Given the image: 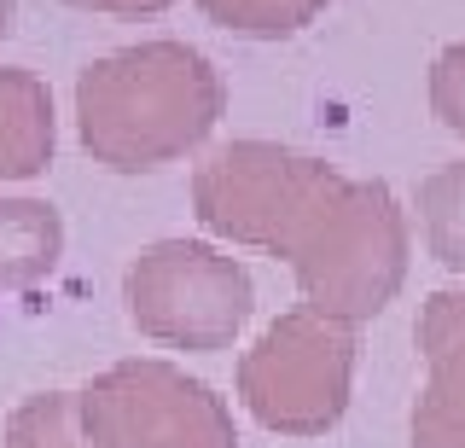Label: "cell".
Listing matches in <instances>:
<instances>
[{"label": "cell", "instance_id": "obj_1", "mask_svg": "<svg viewBox=\"0 0 465 448\" xmlns=\"http://www.w3.org/2000/svg\"><path fill=\"white\" fill-rule=\"evenodd\" d=\"M227 111L222 70L186 41H134L76 76V134L116 175L181 164Z\"/></svg>", "mask_w": 465, "mask_h": 448}, {"label": "cell", "instance_id": "obj_2", "mask_svg": "<svg viewBox=\"0 0 465 448\" xmlns=\"http://www.w3.org/2000/svg\"><path fill=\"white\" fill-rule=\"evenodd\" d=\"M407 210L396 204L384 181H338L326 210L291 251V274L302 285V309L326 314V321L361 326L396 303L407 280Z\"/></svg>", "mask_w": 465, "mask_h": 448}, {"label": "cell", "instance_id": "obj_3", "mask_svg": "<svg viewBox=\"0 0 465 448\" xmlns=\"http://www.w3.org/2000/svg\"><path fill=\"white\" fill-rule=\"evenodd\" d=\"M338 169L273 140H232L210 152L193 175V210L215 239L285 256L302 244L326 198L338 193Z\"/></svg>", "mask_w": 465, "mask_h": 448}, {"label": "cell", "instance_id": "obj_4", "mask_svg": "<svg viewBox=\"0 0 465 448\" xmlns=\"http://www.w3.org/2000/svg\"><path fill=\"white\" fill-rule=\"evenodd\" d=\"M123 303L152 343L169 350H227L239 326L251 321L256 285L239 256L215 251L198 239H157L128 263L123 274Z\"/></svg>", "mask_w": 465, "mask_h": 448}, {"label": "cell", "instance_id": "obj_5", "mask_svg": "<svg viewBox=\"0 0 465 448\" xmlns=\"http://www.w3.org/2000/svg\"><path fill=\"white\" fill-rule=\"evenodd\" d=\"M355 384V326L314 309H285L239 355V396L256 425L280 437H320L349 408Z\"/></svg>", "mask_w": 465, "mask_h": 448}, {"label": "cell", "instance_id": "obj_6", "mask_svg": "<svg viewBox=\"0 0 465 448\" xmlns=\"http://www.w3.org/2000/svg\"><path fill=\"white\" fill-rule=\"evenodd\" d=\"M76 396L87 448H239L227 402L174 361H116Z\"/></svg>", "mask_w": 465, "mask_h": 448}, {"label": "cell", "instance_id": "obj_7", "mask_svg": "<svg viewBox=\"0 0 465 448\" xmlns=\"http://www.w3.org/2000/svg\"><path fill=\"white\" fill-rule=\"evenodd\" d=\"M413 343L430 367L413 402V448H465V285L425 297Z\"/></svg>", "mask_w": 465, "mask_h": 448}, {"label": "cell", "instance_id": "obj_8", "mask_svg": "<svg viewBox=\"0 0 465 448\" xmlns=\"http://www.w3.org/2000/svg\"><path fill=\"white\" fill-rule=\"evenodd\" d=\"M53 94L35 70L0 65V181H29L53 164Z\"/></svg>", "mask_w": 465, "mask_h": 448}, {"label": "cell", "instance_id": "obj_9", "mask_svg": "<svg viewBox=\"0 0 465 448\" xmlns=\"http://www.w3.org/2000/svg\"><path fill=\"white\" fill-rule=\"evenodd\" d=\"M64 256V222L41 198H0V292L47 280Z\"/></svg>", "mask_w": 465, "mask_h": 448}, {"label": "cell", "instance_id": "obj_10", "mask_svg": "<svg viewBox=\"0 0 465 448\" xmlns=\"http://www.w3.org/2000/svg\"><path fill=\"white\" fill-rule=\"evenodd\" d=\"M419 234L448 274H465V157L442 164L419 186Z\"/></svg>", "mask_w": 465, "mask_h": 448}, {"label": "cell", "instance_id": "obj_11", "mask_svg": "<svg viewBox=\"0 0 465 448\" xmlns=\"http://www.w3.org/2000/svg\"><path fill=\"white\" fill-rule=\"evenodd\" d=\"M198 12L227 35L285 41V35L309 30L320 12H326V0H198Z\"/></svg>", "mask_w": 465, "mask_h": 448}, {"label": "cell", "instance_id": "obj_12", "mask_svg": "<svg viewBox=\"0 0 465 448\" xmlns=\"http://www.w3.org/2000/svg\"><path fill=\"white\" fill-rule=\"evenodd\" d=\"M6 448H87L82 437V396L76 390H47L29 396L6 425Z\"/></svg>", "mask_w": 465, "mask_h": 448}, {"label": "cell", "instance_id": "obj_13", "mask_svg": "<svg viewBox=\"0 0 465 448\" xmlns=\"http://www.w3.org/2000/svg\"><path fill=\"white\" fill-rule=\"evenodd\" d=\"M430 117L465 140V41L442 47L430 65Z\"/></svg>", "mask_w": 465, "mask_h": 448}, {"label": "cell", "instance_id": "obj_14", "mask_svg": "<svg viewBox=\"0 0 465 448\" xmlns=\"http://www.w3.org/2000/svg\"><path fill=\"white\" fill-rule=\"evenodd\" d=\"M64 6L99 12V18H157V12H169L174 0H64Z\"/></svg>", "mask_w": 465, "mask_h": 448}, {"label": "cell", "instance_id": "obj_15", "mask_svg": "<svg viewBox=\"0 0 465 448\" xmlns=\"http://www.w3.org/2000/svg\"><path fill=\"white\" fill-rule=\"evenodd\" d=\"M6 30H12V0H0V41H6Z\"/></svg>", "mask_w": 465, "mask_h": 448}]
</instances>
